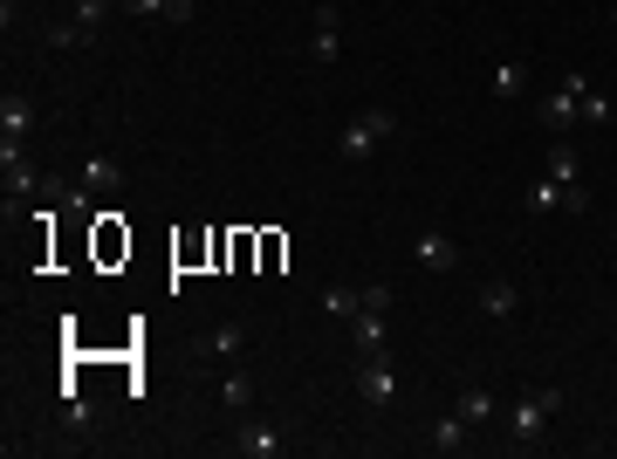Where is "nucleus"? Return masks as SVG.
Returning a JSON list of instances; mask_svg holds the SVG:
<instances>
[{
  "instance_id": "nucleus-3",
  "label": "nucleus",
  "mask_w": 617,
  "mask_h": 459,
  "mask_svg": "<svg viewBox=\"0 0 617 459\" xmlns=\"http://www.w3.org/2000/svg\"><path fill=\"white\" fill-rule=\"evenodd\" d=\"M357 398H364V412H384V404L398 398V364H392V350H377L357 364Z\"/></svg>"
},
{
  "instance_id": "nucleus-15",
  "label": "nucleus",
  "mask_w": 617,
  "mask_h": 459,
  "mask_svg": "<svg viewBox=\"0 0 617 459\" xmlns=\"http://www.w3.org/2000/svg\"><path fill=\"white\" fill-rule=\"evenodd\" d=\"M206 356H241L247 350V322H220V329H206Z\"/></svg>"
},
{
  "instance_id": "nucleus-21",
  "label": "nucleus",
  "mask_w": 617,
  "mask_h": 459,
  "mask_svg": "<svg viewBox=\"0 0 617 459\" xmlns=\"http://www.w3.org/2000/svg\"><path fill=\"white\" fill-rule=\"evenodd\" d=\"M583 123H610V96L583 75Z\"/></svg>"
},
{
  "instance_id": "nucleus-5",
  "label": "nucleus",
  "mask_w": 617,
  "mask_h": 459,
  "mask_svg": "<svg viewBox=\"0 0 617 459\" xmlns=\"http://www.w3.org/2000/svg\"><path fill=\"white\" fill-rule=\"evenodd\" d=\"M0 186H8V207L14 199H28L42 178H35V158H28V144H14V138H0Z\"/></svg>"
},
{
  "instance_id": "nucleus-4",
  "label": "nucleus",
  "mask_w": 617,
  "mask_h": 459,
  "mask_svg": "<svg viewBox=\"0 0 617 459\" xmlns=\"http://www.w3.org/2000/svg\"><path fill=\"white\" fill-rule=\"evenodd\" d=\"M535 117H543V131H549V138H570L577 123H583V75H570L562 90H549Z\"/></svg>"
},
{
  "instance_id": "nucleus-23",
  "label": "nucleus",
  "mask_w": 617,
  "mask_h": 459,
  "mask_svg": "<svg viewBox=\"0 0 617 459\" xmlns=\"http://www.w3.org/2000/svg\"><path fill=\"white\" fill-rule=\"evenodd\" d=\"M193 14H199V0H172V8H165V21H172V28H186Z\"/></svg>"
},
{
  "instance_id": "nucleus-17",
  "label": "nucleus",
  "mask_w": 617,
  "mask_h": 459,
  "mask_svg": "<svg viewBox=\"0 0 617 459\" xmlns=\"http://www.w3.org/2000/svg\"><path fill=\"white\" fill-rule=\"evenodd\" d=\"M220 404H226V412H247V404H254V377L247 370H226L220 377Z\"/></svg>"
},
{
  "instance_id": "nucleus-16",
  "label": "nucleus",
  "mask_w": 617,
  "mask_h": 459,
  "mask_svg": "<svg viewBox=\"0 0 617 459\" xmlns=\"http://www.w3.org/2000/svg\"><path fill=\"white\" fill-rule=\"evenodd\" d=\"M453 412L467 419V425H487V419H494V391H487V385H459V404H453Z\"/></svg>"
},
{
  "instance_id": "nucleus-18",
  "label": "nucleus",
  "mask_w": 617,
  "mask_h": 459,
  "mask_svg": "<svg viewBox=\"0 0 617 459\" xmlns=\"http://www.w3.org/2000/svg\"><path fill=\"white\" fill-rule=\"evenodd\" d=\"M83 178H90L96 192H110V186H117V158H110V151H90V158H83Z\"/></svg>"
},
{
  "instance_id": "nucleus-6",
  "label": "nucleus",
  "mask_w": 617,
  "mask_h": 459,
  "mask_svg": "<svg viewBox=\"0 0 617 459\" xmlns=\"http://www.w3.org/2000/svg\"><path fill=\"white\" fill-rule=\"evenodd\" d=\"M337 56H344V14H337V0H323L316 28H308V62H337Z\"/></svg>"
},
{
  "instance_id": "nucleus-12",
  "label": "nucleus",
  "mask_w": 617,
  "mask_h": 459,
  "mask_svg": "<svg viewBox=\"0 0 617 459\" xmlns=\"http://www.w3.org/2000/svg\"><path fill=\"white\" fill-rule=\"evenodd\" d=\"M411 254H419V268H459V247L446 240V234H419V240H411Z\"/></svg>"
},
{
  "instance_id": "nucleus-22",
  "label": "nucleus",
  "mask_w": 617,
  "mask_h": 459,
  "mask_svg": "<svg viewBox=\"0 0 617 459\" xmlns=\"http://www.w3.org/2000/svg\"><path fill=\"white\" fill-rule=\"evenodd\" d=\"M117 8H124V14H159V21H165L172 0H117Z\"/></svg>"
},
{
  "instance_id": "nucleus-13",
  "label": "nucleus",
  "mask_w": 617,
  "mask_h": 459,
  "mask_svg": "<svg viewBox=\"0 0 617 459\" xmlns=\"http://www.w3.org/2000/svg\"><path fill=\"white\" fill-rule=\"evenodd\" d=\"M549 178H556V186H583V158H577V144H570V138H556V144H549Z\"/></svg>"
},
{
  "instance_id": "nucleus-24",
  "label": "nucleus",
  "mask_w": 617,
  "mask_h": 459,
  "mask_svg": "<svg viewBox=\"0 0 617 459\" xmlns=\"http://www.w3.org/2000/svg\"><path fill=\"white\" fill-rule=\"evenodd\" d=\"M610 35H617V0H610Z\"/></svg>"
},
{
  "instance_id": "nucleus-10",
  "label": "nucleus",
  "mask_w": 617,
  "mask_h": 459,
  "mask_svg": "<svg viewBox=\"0 0 617 459\" xmlns=\"http://www.w3.org/2000/svg\"><path fill=\"white\" fill-rule=\"evenodd\" d=\"M467 432H474L467 419H459V412H446V419H432V425H426V446L440 452V459H446V452H467Z\"/></svg>"
},
{
  "instance_id": "nucleus-9",
  "label": "nucleus",
  "mask_w": 617,
  "mask_h": 459,
  "mask_svg": "<svg viewBox=\"0 0 617 459\" xmlns=\"http://www.w3.org/2000/svg\"><path fill=\"white\" fill-rule=\"evenodd\" d=\"M514 309H522V289H514L508 274H487V282H480V316H494V322H508Z\"/></svg>"
},
{
  "instance_id": "nucleus-19",
  "label": "nucleus",
  "mask_w": 617,
  "mask_h": 459,
  "mask_svg": "<svg viewBox=\"0 0 617 459\" xmlns=\"http://www.w3.org/2000/svg\"><path fill=\"white\" fill-rule=\"evenodd\" d=\"M323 309L337 316V322H350L357 309H364V289H323Z\"/></svg>"
},
{
  "instance_id": "nucleus-11",
  "label": "nucleus",
  "mask_w": 617,
  "mask_h": 459,
  "mask_svg": "<svg viewBox=\"0 0 617 459\" xmlns=\"http://www.w3.org/2000/svg\"><path fill=\"white\" fill-rule=\"evenodd\" d=\"M28 123H35V104L8 90V96H0V138H14V144H21V138H28Z\"/></svg>"
},
{
  "instance_id": "nucleus-1",
  "label": "nucleus",
  "mask_w": 617,
  "mask_h": 459,
  "mask_svg": "<svg viewBox=\"0 0 617 459\" xmlns=\"http://www.w3.org/2000/svg\"><path fill=\"white\" fill-rule=\"evenodd\" d=\"M392 138H398V110H357V117L344 123L337 151H344V165H364V158H377Z\"/></svg>"
},
{
  "instance_id": "nucleus-14",
  "label": "nucleus",
  "mask_w": 617,
  "mask_h": 459,
  "mask_svg": "<svg viewBox=\"0 0 617 459\" xmlns=\"http://www.w3.org/2000/svg\"><path fill=\"white\" fill-rule=\"evenodd\" d=\"M110 8H117V0H75V14H69V21L83 28V42H90V48L103 42V21H110Z\"/></svg>"
},
{
  "instance_id": "nucleus-20",
  "label": "nucleus",
  "mask_w": 617,
  "mask_h": 459,
  "mask_svg": "<svg viewBox=\"0 0 617 459\" xmlns=\"http://www.w3.org/2000/svg\"><path fill=\"white\" fill-rule=\"evenodd\" d=\"M522 90H528V62H501L494 69V96H508V104H514Z\"/></svg>"
},
{
  "instance_id": "nucleus-7",
  "label": "nucleus",
  "mask_w": 617,
  "mask_h": 459,
  "mask_svg": "<svg viewBox=\"0 0 617 459\" xmlns=\"http://www.w3.org/2000/svg\"><path fill=\"white\" fill-rule=\"evenodd\" d=\"M350 337H357V356H377L384 337H392V309H384V302H364V309L350 316Z\"/></svg>"
},
{
  "instance_id": "nucleus-2",
  "label": "nucleus",
  "mask_w": 617,
  "mask_h": 459,
  "mask_svg": "<svg viewBox=\"0 0 617 459\" xmlns=\"http://www.w3.org/2000/svg\"><path fill=\"white\" fill-rule=\"evenodd\" d=\"M556 412H562V385L528 391V398L508 412V439H514V446H543V432H549V419H556Z\"/></svg>"
},
{
  "instance_id": "nucleus-8",
  "label": "nucleus",
  "mask_w": 617,
  "mask_h": 459,
  "mask_svg": "<svg viewBox=\"0 0 617 459\" xmlns=\"http://www.w3.org/2000/svg\"><path fill=\"white\" fill-rule=\"evenodd\" d=\"M234 452H241V459H275V452H281V425L241 419V425H234Z\"/></svg>"
}]
</instances>
